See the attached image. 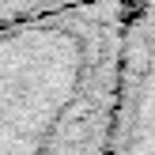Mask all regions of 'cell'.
I'll return each instance as SVG.
<instances>
[{
  "instance_id": "6da1fadb",
  "label": "cell",
  "mask_w": 155,
  "mask_h": 155,
  "mask_svg": "<svg viewBox=\"0 0 155 155\" xmlns=\"http://www.w3.org/2000/svg\"><path fill=\"white\" fill-rule=\"evenodd\" d=\"M125 38L117 0L0 30V155H110Z\"/></svg>"
},
{
  "instance_id": "7a4b0ae2",
  "label": "cell",
  "mask_w": 155,
  "mask_h": 155,
  "mask_svg": "<svg viewBox=\"0 0 155 155\" xmlns=\"http://www.w3.org/2000/svg\"><path fill=\"white\" fill-rule=\"evenodd\" d=\"M83 4H98V0H0V30L72 12V8H83Z\"/></svg>"
}]
</instances>
